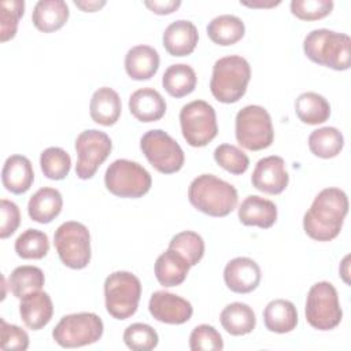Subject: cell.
<instances>
[{
    "label": "cell",
    "instance_id": "1",
    "mask_svg": "<svg viewBox=\"0 0 351 351\" xmlns=\"http://www.w3.org/2000/svg\"><path fill=\"white\" fill-rule=\"evenodd\" d=\"M348 213V197L340 188H325L313 200L303 217L306 234L317 241L336 239Z\"/></svg>",
    "mask_w": 351,
    "mask_h": 351
},
{
    "label": "cell",
    "instance_id": "2",
    "mask_svg": "<svg viewBox=\"0 0 351 351\" xmlns=\"http://www.w3.org/2000/svg\"><path fill=\"white\" fill-rule=\"evenodd\" d=\"M188 199L199 211L210 217H226L237 206L236 188L214 174H200L188 188Z\"/></svg>",
    "mask_w": 351,
    "mask_h": 351
},
{
    "label": "cell",
    "instance_id": "3",
    "mask_svg": "<svg viewBox=\"0 0 351 351\" xmlns=\"http://www.w3.org/2000/svg\"><path fill=\"white\" fill-rule=\"evenodd\" d=\"M306 56L321 66L343 71L351 64V38L329 29H314L304 37Z\"/></svg>",
    "mask_w": 351,
    "mask_h": 351
},
{
    "label": "cell",
    "instance_id": "4",
    "mask_svg": "<svg viewBox=\"0 0 351 351\" xmlns=\"http://www.w3.org/2000/svg\"><path fill=\"white\" fill-rule=\"evenodd\" d=\"M250 78L251 67L245 58L239 55L223 56L213 66L210 90L221 103H236L245 95Z\"/></svg>",
    "mask_w": 351,
    "mask_h": 351
},
{
    "label": "cell",
    "instance_id": "5",
    "mask_svg": "<svg viewBox=\"0 0 351 351\" xmlns=\"http://www.w3.org/2000/svg\"><path fill=\"white\" fill-rule=\"evenodd\" d=\"M141 298V282L130 271L111 273L104 281V302L107 313L117 319L132 317Z\"/></svg>",
    "mask_w": 351,
    "mask_h": 351
},
{
    "label": "cell",
    "instance_id": "6",
    "mask_svg": "<svg viewBox=\"0 0 351 351\" xmlns=\"http://www.w3.org/2000/svg\"><path fill=\"white\" fill-rule=\"evenodd\" d=\"M234 133L243 148L250 151L265 149L274 140L271 117L262 106H245L236 114Z\"/></svg>",
    "mask_w": 351,
    "mask_h": 351
},
{
    "label": "cell",
    "instance_id": "7",
    "mask_svg": "<svg viewBox=\"0 0 351 351\" xmlns=\"http://www.w3.org/2000/svg\"><path fill=\"white\" fill-rule=\"evenodd\" d=\"M304 314L310 326L318 330L335 329L341 322L343 310L333 284L319 281L311 285L306 298Z\"/></svg>",
    "mask_w": 351,
    "mask_h": 351
},
{
    "label": "cell",
    "instance_id": "8",
    "mask_svg": "<svg viewBox=\"0 0 351 351\" xmlns=\"http://www.w3.org/2000/svg\"><path fill=\"white\" fill-rule=\"evenodd\" d=\"M104 184L118 197L137 199L151 189L152 178L140 163L129 159H117L107 167Z\"/></svg>",
    "mask_w": 351,
    "mask_h": 351
},
{
    "label": "cell",
    "instance_id": "9",
    "mask_svg": "<svg viewBox=\"0 0 351 351\" xmlns=\"http://www.w3.org/2000/svg\"><path fill=\"white\" fill-rule=\"evenodd\" d=\"M53 244L62 263L80 270L90 262V234L88 228L77 221H67L58 226Z\"/></svg>",
    "mask_w": 351,
    "mask_h": 351
},
{
    "label": "cell",
    "instance_id": "10",
    "mask_svg": "<svg viewBox=\"0 0 351 351\" xmlns=\"http://www.w3.org/2000/svg\"><path fill=\"white\" fill-rule=\"evenodd\" d=\"M104 325L95 313H74L60 318L52 330L53 340L63 348L93 344L103 336Z\"/></svg>",
    "mask_w": 351,
    "mask_h": 351
},
{
    "label": "cell",
    "instance_id": "11",
    "mask_svg": "<svg viewBox=\"0 0 351 351\" xmlns=\"http://www.w3.org/2000/svg\"><path fill=\"white\" fill-rule=\"evenodd\" d=\"M180 125L182 136L191 147H204L218 134L215 110L204 100H193L182 106Z\"/></svg>",
    "mask_w": 351,
    "mask_h": 351
},
{
    "label": "cell",
    "instance_id": "12",
    "mask_svg": "<svg viewBox=\"0 0 351 351\" xmlns=\"http://www.w3.org/2000/svg\"><path fill=\"white\" fill-rule=\"evenodd\" d=\"M140 148L151 166L159 173L173 174L184 166L185 155L182 148L162 129H152L143 134Z\"/></svg>",
    "mask_w": 351,
    "mask_h": 351
},
{
    "label": "cell",
    "instance_id": "13",
    "mask_svg": "<svg viewBox=\"0 0 351 351\" xmlns=\"http://www.w3.org/2000/svg\"><path fill=\"white\" fill-rule=\"evenodd\" d=\"M111 149L112 143L107 133L97 129H86L81 132L75 138L77 177L81 180L92 178L100 165L108 158Z\"/></svg>",
    "mask_w": 351,
    "mask_h": 351
},
{
    "label": "cell",
    "instance_id": "14",
    "mask_svg": "<svg viewBox=\"0 0 351 351\" xmlns=\"http://www.w3.org/2000/svg\"><path fill=\"white\" fill-rule=\"evenodd\" d=\"M148 310L156 321L170 325L189 321L193 313V307L186 299L167 291L154 292L148 302Z\"/></svg>",
    "mask_w": 351,
    "mask_h": 351
},
{
    "label": "cell",
    "instance_id": "15",
    "mask_svg": "<svg viewBox=\"0 0 351 351\" xmlns=\"http://www.w3.org/2000/svg\"><path fill=\"white\" fill-rule=\"evenodd\" d=\"M252 186L269 195H278L288 186L289 176L281 156L270 155L256 162L251 176Z\"/></svg>",
    "mask_w": 351,
    "mask_h": 351
},
{
    "label": "cell",
    "instance_id": "16",
    "mask_svg": "<svg viewBox=\"0 0 351 351\" xmlns=\"http://www.w3.org/2000/svg\"><path fill=\"white\" fill-rule=\"evenodd\" d=\"M259 265L247 256H237L229 261L223 269V280L226 287L236 293H250L258 288L261 282Z\"/></svg>",
    "mask_w": 351,
    "mask_h": 351
},
{
    "label": "cell",
    "instance_id": "17",
    "mask_svg": "<svg viewBox=\"0 0 351 351\" xmlns=\"http://www.w3.org/2000/svg\"><path fill=\"white\" fill-rule=\"evenodd\" d=\"M199 40L196 26L186 19L171 22L163 32L162 43L171 56H186L193 52Z\"/></svg>",
    "mask_w": 351,
    "mask_h": 351
},
{
    "label": "cell",
    "instance_id": "18",
    "mask_svg": "<svg viewBox=\"0 0 351 351\" xmlns=\"http://www.w3.org/2000/svg\"><path fill=\"white\" fill-rule=\"evenodd\" d=\"M237 214L240 222L245 226L269 229L277 221V206L269 199L250 195L241 202Z\"/></svg>",
    "mask_w": 351,
    "mask_h": 351
},
{
    "label": "cell",
    "instance_id": "19",
    "mask_svg": "<svg viewBox=\"0 0 351 351\" xmlns=\"http://www.w3.org/2000/svg\"><path fill=\"white\" fill-rule=\"evenodd\" d=\"M19 314L23 324L32 329H43L52 318L53 303L47 292L37 291L21 299Z\"/></svg>",
    "mask_w": 351,
    "mask_h": 351
},
{
    "label": "cell",
    "instance_id": "20",
    "mask_svg": "<svg viewBox=\"0 0 351 351\" xmlns=\"http://www.w3.org/2000/svg\"><path fill=\"white\" fill-rule=\"evenodd\" d=\"M129 110L140 122H155L165 115L166 101L156 89L145 86L130 95Z\"/></svg>",
    "mask_w": 351,
    "mask_h": 351
},
{
    "label": "cell",
    "instance_id": "21",
    "mask_svg": "<svg viewBox=\"0 0 351 351\" xmlns=\"http://www.w3.org/2000/svg\"><path fill=\"white\" fill-rule=\"evenodd\" d=\"M3 186L11 193L21 195L30 189L34 181L32 162L23 155H11L5 159L1 170Z\"/></svg>",
    "mask_w": 351,
    "mask_h": 351
},
{
    "label": "cell",
    "instance_id": "22",
    "mask_svg": "<svg viewBox=\"0 0 351 351\" xmlns=\"http://www.w3.org/2000/svg\"><path fill=\"white\" fill-rule=\"evenodd\" d=\"M159 53L154 47L136 45L125 55V70L136 81L149 80L159 69Z\"/></svg>",
    "mask_w": 351,
    "mask_h": 351
},
{
    "label": "cell",
    "instance_id": "23",
    "mask_svg": "<svg viewBox=\"0 0 351 351\" xmlns=\"http://www.w3.org/2000/svg\"><path fill=\"white\" fill-rule=\"evenodd\" d=\"M63 197L62 193L51 186L40 188L27 203L29 217L38 223L52 222L62 211Z\"/></svg>",
    "mask_w": 351,
    "mask_h": 351
},
{
    "label": "cell",
    "instance_id": "24",
    "mask_svg": "<svg viewBox=\"0 0 351 351\" xmlns=\"http://www.w3.org/2000/svg\"><path fill=\"white\" fill-rule=\"evenodd\" d=\"M122 103L119 95L108 86H101L93 92L89 103L90 118L103 126L114 125L121 115Z\"/></svg>",
    "mask_w": 351,
    "mask_h": 351
},
{
    "label": "cell",
    "instance_id": "25",
    "mask_svg": "<svg viewBox=\"0 0 351 351\" xmlns=\"http://www.w3.org/2000/svg\"><path fill=\"white\" fill-rule=\"evenodd\" d=\"M70 15L69 5L63 0H40L36 3L32 21L44 33H52L64 26Z\"/></svg>",
    "mask_w": 351,
    "mask_h": 351
},
{
    "label": "cell",
    "instance_id": "26",
    "mask_svg": "<svg viewBox=\"0 0 351 351\" xmlns=\"http://www.w3.org/2000/svg\"><path fill=\"white\" fill-rule=\"evenodd\" d=\"M189 269L191 265L182 255L167 248L156 258L155 277L163 287H177L185 281Z\"/></svg>",
    "mask_w": 351,
    "mask_h": 351
},
{
    "label": "cell",
    "instance_id": "27",
    "mask_svg": "<svg viewBox=\"0 0 351 351\" xmlns=\"http://www.w3.org/2000/svg\"><path fill=\"white\" fill-rule=\"evenodd\" d=\"M263 322L266 329L274 333H288L298 325V311L292 302L274 299L263 310Z\"/></svg>",
    "mask_w": 351,
    "mask_h": 351
},
{
    "label": "cell",
    "instance_id": "28",
    "mask_svg": "<svg viewBox=\"0 0 351 351\" xmlns=\"http://www.w3.org/2000/svg\"><path fill=\"white\" fill-rule=\"evenodd\" d=\"M222 328L232 336L248 335L255 329L256 317L254 310L241 302H233L223 307L219 315Z\"/></svg>",
    "mask_w": 351,
    "mask_h": 351
},
{
    "label": "cell",
    "instance_id": "29",
    "mask_svg": "<svg viewBox=\"0 0 351 351\" xmlns=\"http://www.w3.org/2000/svg\"><path fill=\"white\" fill-rule=\"evenodd\" d=\"M245 33L244 22L230 14H222L213 18L207 25V36L214 44L228 47L243 38Z\"/></svg>",
    "mask_w": 351,
    "mask_h": 351
},
{
    "label": "cell",
    "instance_id": "30",
    "mask_svg": "<svg viewBox=\"0 0 351 351\" xmlns=\"http://www.w3.org/2000/svg\"><path fill=\"white\" fill-rule=\"evenodd\" d=\"M196 73L186 63H177L169 66L162 77V85L165 90L170 96L177 99L192 93L196 88Z\"/></svg>",
    "mask_w": 351,
    "mask_h": 351
},
{
    "label": "cell",
    "instance_id": "31",
    "mask_svg": "<svg viewBox=\"0 0 351 351\" xmlns=\"http://www.w3.org/2000/svg\"><path fill=\"white\" fill-rule=\"evenodd\" d=\"M295 111L303 123L318 125L329 119L330 104L317 92H303L295 101Z\"/></svg>",
    "mask_w": 351,
    "mask_h": 351
},
{
    "label": "cell",
    "instance_id": "32",
    "mask_svg": "<svg viewBox=\"0 0 351 351\" xmlns=\"http://www.w3.org/2000/svg\"><path fill=\"white\" fill-rule=\"evenodd\" d=\"M344 147V137L337 128L325 126L315 129L308 136V148L311 154L322 159L337 156Z\"/></svg>",
    "mask_w": 351,
    "mask_h": 351
},
{
    "label": "cell",
    "instance_id": "33",
    "mask_svg": "<svg viewBox=\"0 0 351 351\" xmlns=\"http://www.w3.org/2000/svg\"><path fill=\"white\" fill-rule=\"evenodd\" d=\"M45 282L44 273L37 266L23 265L12 270L8 277V288L18 299L25 298L29 293L41 291Z\"/></svg>",
    "mask_w": 351,
    "mask_h": 351
},
{
    "label": "cell",
    "instance_id": "34",
    "mask_svg": "<svg viewBox=\"0 0 351 351\" xmlns=\"http://www.w3.org/2000/svg\"><path fill=\"white\" fill-rule=\"evenodd\" d=\"M14 247L22 259H43L49 251V240L47 233L29 228L16 237Z\"/></svg>",
    "mask_w": 351,
    "mask_h": 351
},
{
    "label": "cell",
    "instance_id": "35",
    "mask_svg": "<svg viewBox=\"0 0 351 351\" xmlns=\"http://www.w3.org/2000/svg\"><path fill=\"white\" fill-rule=\"evenodd\" d=\"M40 167L49 180H63L71 169L70 155L60 147H48L40 155Z\"/></svg>",
    "mask_w": 351,
    "mask_h": 351
},
{
    "label": "cell",
    "instance_id": "36",
    "mask_svg": "<svg viewBox=\"0 0 351 351\" xmlns=\"http://www.w3.org/2000/svg\"><path fill=\"white\" fill-rule=\"evenodd\" d=\"M169 248L182 255L192 267L197 265L204 255V240L196 232L184 230L171 237Z\"/></svg>",
    "mask_w": 351,
    "mask_h": 351
},
{
    "label": "cell",
    "instance_id": "37",
    "mask_svg": "<svg viewBox=\"0 0 351 351\" xmlns=\"http://www.w3.org/2000/svg\"><path fill=\"white\" fill-rule=\"evenodd\" d=\"M214 160L226 171L240 176L248 170L250 159L244 151L232 144H221L214 149Z\"/></svg>",
    "mask_w": 351,
    "mask_h": 351
},
{
    "label": "cell",
    "instance_id": "38",
    "mask_svg": "<svg viewBox=\"0 0 351 351\" xmlns=\"http://www.w3.org/2000/svg\"><path fill=\"white\" fill-rule=\"evenodd\" d=\"M123 341L130 350L149 351L158 346L159 337L156 330L148 324L136 322L125 329Z\"/></svg>",
    "mask_w": 351,
    "mask_h": 351
},
{
    "label": "cell",
    "instance_id": "39",
    "mask_svg": "<svg viewBox=\"0 0 351 351\" xmlns=\"http://www.w3.org/2000/svg\"><path fill=\"white\" fill-rule=\"evenodd\" d=\"M0 41L5 43L15 37L19 19L25 12L23 0H3L0 3Z\"/></svg>",
    "mask_w": 351,
    "mask_h": 351
},
{
    "label": "cell",
    "instance_id": "40",
    "mask_svg": "<svg viewBox=\"0 0 351 351\" xmlns=\"http://www.w3.org/2000/svg\"><path fill=\"white\" fill-rule=\"evenodd\" d=\"M189 348L192 351H221L223 348V340L214 326L202 324L191 332Z\"/></svg>",
    "mask_w": 351,
    "mask_h": 351
},
{
    "label": "cell",
    "instance_id": "41",
    "mask_svg": "<svg viewBox=\"0 0 351 351\" xmlns=\"http://www.w3.org/2000/svg\"><path fill=\"white\" fill-rule=\"evenodd\" d=\"M333 10L332 0H292L291 12L300 21H318Z\"/></svg>",
    "mask_w": 351,
    "mask_h": 351
},
{
    "label": "cell",
    "instance_id": "42",
    "mask_svg": "<svg viewBox=\"0 0 351 351\" xmlns=\"http://www.w3.org/2000/svg\"><path fill=\"white\" fill-rule=\"evenodd\" d=\"M0 347L1 350L25 351L29 347L27 333L12 324H7L3 318L0 319Z\"/></svg>",
    "mask_w": 351,
    "mask_h": 351
},
{
    "label": "cell",
    "instance_id": "43",
    "mask_svg": "<svg viewBox=\"0 0 351 351\" xmlns=\"http://www.w3.org/2000/svg\"><path fill=\"white\" fill-rule=\"evenodd\" d=\"M0 237L7 239L18 229L21 223V213L18 206L7 199L0 200Z\"/></svg>",
    "mask_w": 351,
    "mask_h": 351
},
{
    "label": "cell",
    "instance_id": "44",
    "mask_svg": "<svg viewBox=\"0 0 351 351\" xmlns=\"http://www.w3.org/2000/svg\"><path fill=\"white\" fill-rule=\"evenodd\" d=\"M144 5L158 15H167L174 12L180 5V0H145Z\"/></svg>",
    "mask_w": 351,
    "mask_h": 351
},
{
    "label": "cell",
    "instance_id": "45",
    "mask_svg": "<svg viewBox=\"0 0 351 351\" xmlns=\"http://www.w3.org/2000/svg\"><path fill=\"white\" fill-rule=\"evenodd\" d=\"M74 4H75L78 8H81L82 11L95 12V11L100 10L101 7H104V5H106V1H104V0H100V1H97V0H93V1H86V0H84V1H77V0H75Z\"/></svg>",
    "mask_w": 351,
    "mask_h": 351
},
{
    "label": "cell",
    "instance_id": "46",
    "mask_svg": "<svg viewBox=\"0 0 351 351\" xmlns=\"http://www.w3.org/2000/svg\"><path fill=\"white\" fill-rule=\"evenodd\" d=\"M348 261H350V255H346L344 259L340 263V267H339L340 276H341V278L346 284H350V269H348L350 263H348Z\"/></svg>",
    "mask_w": 351,
    "mask_h": 351
},
{
    "label": "cell",
    "instance_id": "47",
    "mask_svg": "<svg viewBox=\"0 0 351 351\" xmlns=\"http://www.w3.org/2000/svg\"><path fill=\"white\" fill-rule=\"evenodd\" d=\"M281 1H240V4H244L247 7H259V8H269V7H276Z\"/></svg>",
    "mask_w": 351,
    "mask_h": 351
}]
</instances>
